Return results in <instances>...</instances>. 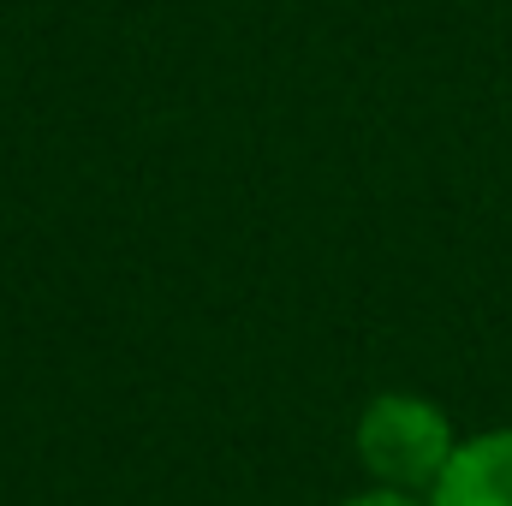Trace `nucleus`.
Listing matches in <instances>:
<instances>
[{
    "label": "nucleus",
    "mask_w": 512,
    "mask_h": 506,
    "mask_svg": "<svg viewBox=\"0 0 512 506\" xmlns=\"http://www.w3.org/2000/svg\"><path fill=\"white\" fill-rule=\"evenodd\" d=\"M459 447V429L453 417L423 399V393H376L364 411H358V429H352V453L364 465V477L376 489H399V495H429L435 477L447 471Z\"/></svg>",
    "instance_id": "f257e3e1"
},
{
    "label": "nucleus",
    "mask_w": 512,
    "mask_h": 506,
    "mask_svg": "<svg viewBox=\"0 0 512 506\" xmlns=\"http://www.w3.org/2000/svg\"><path fill=\"white\" fill-rule=\"evenodd\" d=\"M429 506H512V423L459 435L447 471L429 489Z\"/></svg>",
    "instance_id": "f03ea898"
},
{
    "label": "nucleus",
    "mask_w": 512,
    "mask_h": 506,
    "mask_svg": "<svg viewBox=\"0 0 512 506\" xmlns=\"http://www.w3.org/2000/svg\"><path fill=\"white\" fill-rule=\"evenodd\" d=\"M340 506H429V495H399V489H358L352 501H340Z\"/></svg>",
    "instance_id": "7ed1b4c3"
}]
</instances>
